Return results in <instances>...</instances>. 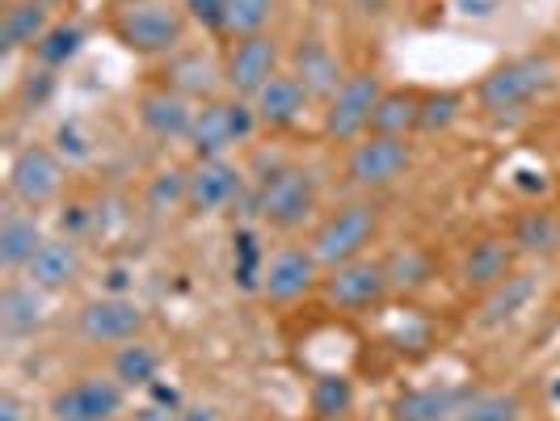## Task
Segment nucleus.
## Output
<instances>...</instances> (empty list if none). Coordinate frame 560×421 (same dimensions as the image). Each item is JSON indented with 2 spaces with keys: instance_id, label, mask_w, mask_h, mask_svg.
<instances>
[{
  "instance_id": "obj_1",
  "label": "nucleus",
  "mask_w": 560,
  "mask_h": 421,
  "mask_svg": "<svg viewBox=\"0 0 560 421\" xmlns=\"http://www.w3.org/2000/svg\"><path fill=\"white\" fill-rule=\"evenodd\" d=\"M186 4L182 0H114L110 34L122 51L140 59H168L186 47Z\"/></svg>"
},
{
  "instance_id": "obj_2",
  "label": "nucleus",
  "mask_w": 560,
  "mask_h": 421,
  "mask_svg": "<svg viewBox=\"0 0 560 421\" xmlns=\"http://www.w3.org/2000/svg\"><path fill=\"white\" fill-rule=\"evenodd\" d=\"M375 236H380V207L371 198H354V202H341L316 220L308 249L325 270H334L341 261L363 257Z\"/></svg>"
},
{
  "instance_id": "obj_3",
  "label": "nucleus",
  "mask_w": 560,
  "mask_h": 421,
  "mask_svg": "<svg viewBox=\"0 0 560 421\" xmlns=\"http://www.w3.org/2000/svg\"><path fill=\"white\" fill-rule=\"evenodd\" d=\"M316 177L300 165H279L270 168L261 182H257V195H253V211L257 220L275 232H300L304 224H312L316 215Z\"/></svg>"
},
{
  "instance_id": "obj_4",
  "label": "nucleus",
  "mask_w": 560,
  "mask_h": 421,
  "mask_svg": "<svg viewBox=\"0 0 560 421\" xmlns=\"http://www.w3.org/2000/svg\"><path fill=\"white\" fill-rule=\"evenodd\" d=\"M552 84V59L548 56H514L489 68L477 81V110L480 114H514L532 106L535 97Z\"/></svg>"
},
{
  "instance_id": "obj_5",
  "label": "nucleus",
  "mask_w": 560,
  "mask_h": 421,
  "mask_svg": "<svg viewBox=\"0 0 560 421\" xmlns=\"http://www.w3.org/2000/svg\"><path fill=\"white\" fill-rule=\"evenodd\" d=\"M384 97V81L371 68L346 72V81L337 84V93L320 106V136L334 143H354L371 127V110Z\"/></svg>"
},
{
  "instance_id": "obj_6",
  "label": "nucleus",
  "mask_w": 560,
  "mask_h": 421,
  "mask_svg": "<svg viewBox=\"0 0 560 421\" xmlns=\"http://www.w3.org/2000/svg\"><path fill=\"white\" fill-rule=\"evenodd\" d=\"M220 63H224V93L249 102L261 84H270L287 68V51L270 30H261V34H245V38H228Z\"/></svg>"
},
{
  "instance_id": "obj_7",
  "label": "nucleus",
  "mask_w": 560,
  "mask_h": 421,
  "mask_svg": "<svg viewBox=\"0 0 560 421\" xmlns=\"http://www.w3.org/2000/svg\"><path fill=\"white\" fill-rule=\"evenodd\" d=\"M257 127L253 118V106L245 97H232V93H220V97H207L195 106V122H190V152L195 156H228L236 143H245Z\"/></svg>"
},
{
  "instance_id": "obj_8",
  "label": "nucleus",
  "mask_w": 560,
  "mask_h": 421,
  "mask_svg": "<svg viewBox=\"0 0 560 421\" xmlns=\"http://www.w3.org/2000/svg\"><path fill=\"white\" fill-rule=\"evenodd\" d=\"M4 190L13 207H26V211H43L51 207L63 190V165L47 143H26L9 156L4 168Z\"/></svg>"
},
{
  "instance_id": "obj_9",
  "label": "nucleus",
  "mask_w": 560,
  "mask_h": 421,
  "mask_svg": "<svg viewBox=\"0 0 560 421\" xmlns=\"http://www.w3.org/2000/svg\"><path fill=\"white\" fill-rule=\"evenodd\" d=\"M409 165H413V152H409V143L400 140V136L366 131L346 152V182L354 190H384V186L400 182L409 173Z\"/></svg>"
},
{
  "instance_id": "obj_10",
  "label": "nucleus",
  "mask_w": 560,
  "mask_h": 421,
  "mask_svg": "<svg viewBox=\"0 0 560 421\" xmlns=\"http://www.w3.org/2000/svg\"><path fill=\"white\" fill-rule=\"evenodd\" d=\"M388 291H393L388 266H384V257H371V253L354 257V261H341L334 270H325V279H320L325 304H334V308H341V312L375 308Z\"/></svg>"
},
{
  "instance_id": "obj_11",
  "label": "nucleus",
  "mask_w": 560,
  "mask_h": 421,
  "mask_svg": "<svg viewBox=\"0 0 560 421\" xmlns=\"http://www.w3.org/2000/svg\"><path fill=\"white\" fill-rule=\"evenodd\" d=\"M127 405V388L114 375H81L47 400V421H114Z\"/></svg>"
},
{
  "instance_id": "obj_12",
  "label": "nucleus",
  "mask_w": 560,
  "mask_h": 421,
  "mask_svg": "<svg viewBox=\"0 0 560 421\" xmlns=\"http://www.w3.org/2000/svg\"><path fill=\"white\" fill-rule=\"evenodd\" d=\"M320 279H325V266L312 257L308 245H279L275 253H266L257 291L270 304H295L308 291H320Z\"/></svg>"
},
{
  "instance_id": "obj_13",
  "label": "nucleus",
  "mask_w": 560,
  "mask_h": 421,
  "mask_svg": "<svg viewBox=\"0 0 560 421\" xmlns=\"http://www.w3.org/2000/svg\"><path fill=\"white\" fill-rule=\"evenodd\" d=\"M143 325H148V312L136 300H127V295H97V300L81 304V312H77V334L89 346L136 341V337H143Z\"/></svg>"
},
{
  "instance_id": "obj_14",
  "label": "nucleus",
  "mask_w": 560,
  "mask_h": 421,
  "mask_svg": "<svg viewBox=\"0 0 560 421\" xmlns=\"http://www.w3.org/2000/svg\"><path fill=\"white\" fill-rule=\"evenodd\" d=\"M245 190V173L228 156H195L186 168V211L190 215H215L232 207Z\"/></svg>"
},
{
  "instance_id": "obj_15",
  "label": "nucleus",
  "mask_w": 560,
  "mask_h": 421,
  "mask_svg": "<svg viewBox=\"0 0 560 421\" xmlns=\"http://www.w3.org/2000/svg\"><path fill=\"white\" fill-rule=\"evenodd\" d=\"M161 84L173 89L177 97H186V102H207V97H220V89H224V63L211 51L182 47L165 59Z\"/></svg>"
},
{
  "instance_id": "obj_16",
  "label": "nucleus",
  "mask_w": 560,
  "mask_h": 421,
  "mask_svg": "<svg viewBox=\"0 0 560 421\" xmlns=\"http://www.w3.org/2000/svg\"><path fill=\"white\" fill-rule=\"evenodd\" d=\"M287 72L304 84V89H308V97L312 102H320V106L334 97L337 84L346 81V68H341L337 51L325 43V38H316V34L300 38V43L287 51Z\"/></svg>"
},
{
  "instance_id": "obj_17",
  "label": "nucleus",
  "mask_w": 560,
  "mask_h": 421,
  "mask_svg": "<svg viewBox=\"0 0 560 421\" xmlns=\"http://www.w3.org/2000/svg\"><path fill=\"white\" fill-rule=\"evenodd\" d=\"M81 270H84L81 245H77L72 236H47V241L38 245V253L26 261L22 279L34 282V286L47 291V295H59V291L77 286Z\"/></svg>"
},
{
  "instance_id": "obj_18",
  "label": "nucleus",
  "mask_w": 560,
  "mask_h": 421,
  "mask_svg": "<svg viewBox=\"0 0 560 421\" xmlns=\"http://www.w3.org/2000/svg\"><path fill=\"white\" fill-rule=\"evenodd\" d=\"M253 106V118H257V127H270V131H282V127H295L304 114H308L312 97L308 89L295 81L287 68H282L279 77L270 84H261L257 93L249 97Z\"/></svg>"
},
{
  "instance_id": "obj_19",
  "label": "nucleus",
  "mask_w": 560,
  "mask_h": 421,
  "mask_svg": "<svg viewBox=\"0 0 560 421\" xmlns=\"http://www.w3.org/2000/svg\"><path fill=\"white\" fill-rule=\"evenodd\" d=\"M140 127L156 140H190V122H195V102L177 97L165 84H152L140 93Z\"/></svg>"
},
{
  "instance_id": "obj_20",
  "label": "nucleus",
  "mask_w": 560,
  "mask_h": 421,
  "mask_svg": "<svg viewBox=\"0 0 560 421\" xmlns=\"http://www.w3.org/2000/svg\"><path fill=\"white\" fill-rule=\"evenodd\" d=\"M505 274H514V245H510V236H477V241L464 249L459 279H464L468 291H489V286H498Z\"/></svg>"
},
{
  "instance_id": "obj_21",
  "label": "nucleus",
  "mask_w": 560,
  "mask_h": 421,
  "mask_svg": "<svg viewBox=\"0 0 560 421\" xmlns=\"http://www.w3.org/2000/svg\"><path fill=\"white\" fill-rule=\"evenodd\" d=\"M47 325V291L26 279H9L0 291V329L4 337H30Z\"/></svg>"
},
{
  "instance_id": "obj_22",
  "label": "nucleus",
  "mask_w": 560,
  "mask_h": 421,
  "mask_svg": "<svg viewBox=\"0 0 560 421\" xmlns=\"http://www.w3.org/2000/svg\"><path fill=\"white\" fill-rule=\"evenodd\" d=\"M56 13L43 9L38 0H4V13H0V51L4 56H18V51H34V43L51 30Z\"/></svg>"
},
{
  "instance_id": "obj_23",
  "label": "nucleus",
  "mask_w": 560,
  "mask_h": 421,
  "mask_svg": "<svg viewBox=\"0 0 560 421\" xmlns=\"http://www.w3.org/2000/svg\"><path fill=\"white\" fill-rule=\"evenodd\" d=\"M47 236H43V224H38V211H26V207H9L4 220H0V266L9 274H22L26 261L38 253Z\"/></svg>"
},
{
  "instance_id": "obj_24",
  "label": "nucleus",
  "mask_w": 560,
  "mask_h": 421,
  "mask_svg": "<svg viewBox=\"0 0 560 421\" xmlns=\"http://www.w3.org/2000/svg\"><path fill=\"white\" fill-rule=\"evenodd\" d=\"M535 295V274L532 270H514L505 274L498 286L480 291V304H477V325L480 329H498L505 320H514L518 312L532 304Z\"/></svg>"
},
{
  "instance_id": "obj_25",
  "label": "nucleus",
  "mask_w": 560,
  "mask_h": 421,
  "mask_svg": "<svg viewBox=\"0 0 560 421\" xmlns=\"http://www.w3.org/2000/svg\"><path fill=\"white\" fill-rule=\"evenodd\" d=\"M472 400L468 388H413L393 400V421H455V413Z\"/></svg>"
},
{
  "instance_id": "obj_26",
  "label": "nucleus",
  "mask_w": 560,
  "mask_h": 421,
  "mask_svg": "<svg viewBox=\"0 0 560 421\" xmlns=\"http://www.w3.org/2000/svg\"><path fill=\"white\" fill-rule=\"evenodd\" d=\"M510 245L523 257H552L560 249V215L548 207L523 211L510 227Z\"/></svg>"
},
{
  "instance_id": "obj_27",
  "label": "nucleus",
  "mask_w": 560,
  "mask_h": 421,
  "mask_svg": "<svg viewBox=\"0 0 560 421\" xmlns=\"http://www.w3.org/2000/svg\"><path fill=\"white\" fill-rule=\"evenodd\" d=\"M110 375L122 388H152L156 375H161V350L152 341H143V337L122 341V346H114Z\"/></svg>"
},
{
  "instance_id": "obj_28",
  "label": "nucleus",
  "mask_w": 560,
  "mask_h": 421,
  "mask_svg": "<svg viewBox=\"0 0 560 421\" xmlns=\"http://www.w3.org/2000/svg\"><path fill=\"white\" fill-rule=\"evenodd\" d=\"M418 106H421V93L418 89H384V97L375 102L371 110V127L375 136H409L418 131Z\"/></svg>"
},
{
  "instance_id": "obj_29",
  "label": "nucleus",
  "mask_w": 560,
  "mask_h": 421,
  "mask_svg": "<svg viewBox=\"0 0 560 421\" xmlns=\"http://www.w3.org/2000/svg\"><path fill=\"white\" fill-rule=\"evenodd\" d=\"M308 409L316 421H341L354 409V384L341 371H325L308 384Z\"/></svg>"
},
{
  "instance_id": "obj_30",
  "label": "nucleus",
  "mask_w": 560,
  "mask_h": 421,
  "mask_svg": "<svg viewBox=\"0 0 560 421\" xmlns=\"http://www.w3.org/2000/svg\"><path fill=\"white\" fill-rule=\"evenodd\" d=\"M84 47V30L77 26V22H51V30L34 43V63L38 68H51V72H59V68H68L72 59L81 56Z\"/></svg>"
},
{
  "instance_id": "obj_31",
  "label": "nucleus",
  "mask_w": 560,
  "mask_h": 421,
  "mask_svg": "<svg viewBox=\"0 0 560 421\" xmlns=\"http://www.w3.org/2000/svg\"><path fill=\"white\" fill-rule=\"evenodd\" d=\"M143 202L152 215H173V211H186V168H156L148 190H143Z\"/></svg>"
},
{
  "instance_id": "obj_32",
  "label": "nucleus",
  "mask_w": 560,
  "mask_h": 421,
  "mask_svg": "<svg viewBox=\"0 0 560 421\" xmlns=\"http://www.w3.org/2000/svg\"><path fill=\"white\" fill-rule=\"evenodd\" d=\"M279 13V0H228V22L224 38H245V34H261L270 26V17Z\"/></svg>"
},
{
  "instance_id": "obj_33",
  "label": "nucleus",
  "mask_w": 560,
  "mask_h": 421,
  "mask_svg": "<svg viewBox=\"0 0 560 421\" xmlns=\"http://www.w3.org/2000/svg\"><path fill=\"white\" fill-rule=\"evenodd\" d=\"M464 110V97L455 89H430L421 93V106H418V131L434 136V131H447L451 122L459 118Z\"/></svg>"
},
{
  "instance_id": "obj_34",
  "label": "nucleus",
  "mask_w": 560,
  "mask_h": 421,
  "mask_svg": "<svg viewBox=\"0 0 560 421\" xmlns=\"http://www.w3.org/2000/svg\"><path fill=\"white\" fill-rule=\"evenodd\" d=\"M455 421H523V400L514 393H480L455 413Z\"/></svg>"
},
{
  "instance_id": "obj_35",
  "label": "nucleus",
  "mask_w": 560,
  "mask_h": 421,
  "mask_svg": "<svg viewBox=\"0 0 560 421\" xmlns=\"http://www.w3.org/2000/svg\"><path fill=\"white\" fill-rule=\"evenodd\" d=\"M384 266H388L393 291H418V286L430 282V257H425L421 249L393 253V257H384Z\"/></svg>"
},
{
  "instance_id": "obj_36",
  "label": "nucleus",
  "mask_w": 560,
  "mask_h": 421,
  "mask_svg": "<svg viewBox=\"0 0 560 421\" xmlns=\"http://www.w3.org/2000/svg\"><path fill=\"white\" fill-rule=\"evenodd\" d=\"M51 93H56V72H51V68H34V72L22 77L13 102H18V110H38V106L51 102Z\"/></svg>"
},
{
  "instance_id": "obj_37",
  "label": "nucleus",
  "mask_w": 560,
  "mask_h": 421,
  "mask_svg": "<svg viewBox=\"0 0 560 421\" xmlns=\"http://www.w3.org/2000/svg\"><path fill=\"white\" fill-rule=\"evenodd\" d=\"M182 4H186V17H190V26H198L202 34H215V38H224L228 0H182Z\"/></svg>"
},
{
  "instance_id": "obj_38",
  "label": "nucleus",
  "mask_w": 560,
  "mask_h": 421,
  "mask_svg": "<svg viewBox=\"0 0 560 421\" xmlns=\"http://www.w3.org/2000/svg\"><path fill=\"white\" fill-rule=\"evenodd\" d=\"M26 400L18 393H0V421H30Z\"/></svg>"
},
{
  "instance_id": "obj_39",
  "label": "nucleus",
  "mask_w": 560,
  "mask_h": 421,
  "mask_svg": "<svg viewBox=\"0 0 560 421\" xmlns=\"http://www.w3.org/2000/svg\"><path fill=\"white\" fill-rule=\"evenodd\" d=\"M136 421H186L182 418V409H168V405H143Z\"/></svg>"
},
{
  "instance_id": "obj_40",
  "label": "nucleus",
  "mask_w": 560,
  "mask_h": 421,
  "mask_svg": "<svg viewBox=\"0 0 560 421\" xmlns=\"http://www.w3.org/2000/svg\"><path fill=\"white\" fill-rule=\"evenodd\" d=\"M38 4H43V9H51V13H56V9H63V4H68V0H38Z\"/></svg>"
},
{
  "instance_id": "obj_41",
  "label": "nucleus",
  "mask_w": 560,
  "mask_h": 421,
  "mask_svg": "<svg viewBox=\"0 0 560 421\" xmlns=\"http://www.w3.org/2000/svg\"><path fill=\"white\" fill-rule=\"evenodd\" d=\"M308 4H329V0H308Z\"/></svg>"
},
{
  "instance_id": "obj_42",
  "label": "nucleus",
  "mask_w": 560,
  "mask_h": 421,
  "mask_svg": "<svg viewBox=\"0 0 560 421\" xmlns=\"http://www.w3.org/2000/svg\"><path fill=\"white\" fill-rule=\"evenodd\" d=\"M114 421H118V418H114Z\"/></svg>"
}]
</instances>
